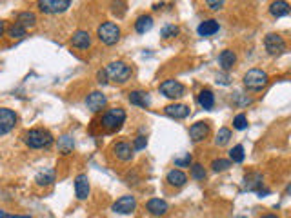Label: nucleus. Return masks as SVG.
Listing matches in <instances>:
<instances>
[{"label":"nucleus","instance_id":"obj_3","mask_svg":"<svg viewBox=\"0 0 291 218\" xmlns=\"http://www.w3.org/2000/svg\"><path fill=\"white\" fill-rule=\"evenodd\" d=\"M126 119H128V115L122 107H111L108 109L104 115H102L101 119V126L106 129V131H110V133H115V131H119L122 126H124Z\"/></svg>","mask_w":291,"mask_h":218},{"label":"nucleus","instance_id":"obj_32","mask_svg":"<svg viewBox=\"0 0 291 218\" xmlns=\"http://www.w3.org/2000/svg\"><path fill=\"white\" fill-rule=\"evenodd\" d=\"M206 176H208V173H206L202 164H193V166H191V178L202 182V180H206Z\"/></svg>","mask_w":291,"mask_h":218},{"label":"nucleus","instance_id":"obj_26","mask_svg":"<svg viewBox=\"0 0 291 218\" xmlns=\"http://www.w3.org/2000/svg\"><path fill=\"white\" fill-rule=\"evenodd\" d=\"M35 182L40 187H46V185H51L55 182V169H44L40 171L37 176H35Z\"/></svg>","mask_w":291,"mask_h":218},{"label":"nucleus","instance_id":"obj_30","mask_svg":"<svg viewBox=\"0 0 291 218\" xmlns=\"http://www.w3.org/2000/svg\"><path fill=\"white\" fill-rule=\"evenodd\" d=\"M231 137H233V135H231V129H228V128H220L219 129V133H217V137H215V144L217 146H226V144L229 142V140H231Z\"/></svg>","mask_w":291,"mask_h":218},{"label":"nucleus","instance_id":"obj_6","mask_svg":"<svg viewBox=\"0 0 291 218\" xmlns=\"http://www.w3.org/2000/svg\"><path fill=\"white\" fill-rule=\"evenodd\" d=\"M264 48H266L267 55H271V57H278L282 53L286 51L287 44L284 40V37H280L278 33H267L264 37Z\"/></svg>","mask_w":291,"mask_h":218},{"label":"nucleus","instance_id":"obj_4","mask_svg":"<svg viewBox=\"0 0 291 218\" xmlns=\"http://www.w3.org/2000/svg\"><path fill=\"white\" fill-rule=\"evenodd\" d=\"M120 35H122L120 26L117 22H111V20H106L96 28V37L106 46H115L120 40Z\"/></svg>","mask_w":291,"mask_h":218},{"label":"nucleus","instance_id":"obj_37","mask_svg":"<svg viewBox=\"0 0 291 218\" xmlns=\"http://www.w3.org/2000/svg\"><path fill=\"white\" fill-rule=\"evenodd\" d=\"M191 162H193V157H191L189 153H186L182 158H175V166L177 167H189Z\"/></svg>","mask_w":291,"mask_h":218},{"label":"nucleus","instance_id":"obj_7","mask_svg":"<svg viewBox=\"0 0 291 218\" xmlns=\"http://www.w3.org/2000/svg\"><path fill=\"white\" fill-rule=\"evenodd\" d=\"M158 91H160L166 98L177 100V98H180L184 93H186V87H184L182 82L175 80V78H167V80H164L162 84L158 85Z\"/></svg>","mask_w":291,"mask_h":218},{"label":"nucleus","instance_id":"obj_42","mask_svg":"<svg viewBox=\"0 0 291 218\" xmlns=\"http://www.w3.org/2000/svg\"><path fill=\"white\" fill-rule=\"evenodd\" d=\"M4 31H6V24L2 22V20H0V37L4 35Z\"/></svg>","mask_w":291,"mask_h":218},{"label":"nucleus","instance_id":"obj_2","mask_svg":"<svg viewBox=\"0 0 291 218\" xmlns=\"http://www.w3.org/2000/svg\"><path fill=\"white\" fill-rule=\"evenodd\" d=\"M104 73L108 76V82H115V84H126V82L131 78V66L126 64L122 60H115L110 62L108 66L104 67Z\"/></svg>","mask_w":291,"mask_h":218},{"label":"nucleus","instance_id":"obj_10","mask_svg":"<svg viewBox=\"0 0 291 218\" xmlns=\"http://www.w3.org/2000/svg\"><path fill=\"white\" fill-rule=\"evenodd\" d=\"M111 209L119 214H131L137 209V198L131 196V194H124L111 205Z\"/></svg>","mask_w":291,"mask_h":218},{"label":"nucleus","instance_id":"obj_39","mask_svg":"<svg viewBox=\"0 0 291 218\" xmlns=\"http://www.w3.org/2000/svg\"><path fill=\"white\" fill-rule=\"evenodd\" d=\"M96 78H99V84H108V76H106L104 69H101V71L96 73Z\"/></svg>","mask_w":291,"mask_h":218},{"label":"nucleus","instance_id":"obj_16","mask_svg":"<svg viewBox=\"0 0 291 218\" xmlns=\"http://www.w3.org/2000/svg\"><path fill=\"white\" fill-rule=\"evenodd\" d=\"M164 113L175 120H184L189 117L191 109H189V105H186V104H169L164 107Z\"/></svg>","mask_w":291,"mask_h":218},{"label":"nucleus","instance_id":"obj_27","mask_svg":"<svg viewBox=\"0 0 291 218\" xmlns=\"http://www.w3.org/2000/svg\"><path fill=\"white\" fill-rule=\"evenodd\" d=\"M269 13H271L273 17H277V19H280V17H286V15H289V4H287V2H284V0L271 2V6H269Z\"/></svg>","mask_w":291,"mask_h":218},{"label":"nucleus","instance_id":"obj_43","mask_svg":"<svg viewBox=\"0 0 291 218\" xmlns=\"http://www.w3.org/2000/svg\"><path fill=\"white\" fill-rule=\"evenodd\" d=\"M260 218H278L277 214H273V213H267V214H262Z\"/></svg>","mask_w":291,"mask_h":218},{"label":"nucleus","instance_id":"obj_41","mask_svg":"<svg viewBox=\"0 0 291 218\" xmlns=\"http://www.w3.org/2000/svg\"><path fill=\"white\" fill-rule=\"evenodd\" d=\"M13 216H15V214H8L4 209H0V218H13Z\"/></svg>","mask_w":291,"mask_h":218},{"label":"nucleus","instance_id":"obj_22","mask_svg":"<svg viewBox=\"0 0 291 218\" xmlns=\"http://www.w3.org/2000/svg\"><path fill=\"white\" fill-rule=\"evenodd\" d=\"M197 102H199V105H201L202 109H206V111H210V109H213V105H215V95H213V91L211 89H202L201 93H199V96H197Z\"/></svg>","mask_w":291,"mask_h":218},{"label":"nucleus","instance_id":"obj_25","mask_svg":"<svg viewBox=\"0 0 291 218\" xmlns=\"http://www.w3.org/2000/svg\"><path fill=\"white\" fill-rule=\"evenodd\" d=\"M57 147H58V153H62V155H71L73 149H75V140H73L69 135H62V137H58Z\"/></svg>","mask_w":291,"mask_h":218},{"label":"nucleus","instance_id":"obj_35","mask_svg":"<svg viewBox=\"0 0 291 218\" xmlns=\"http://www.w3.org/2000/svg\"><path fill=\"white\" fill-rule=\"evenodd\" d=\"M233 128L237 129V131H244V129L248 128V117L244 113H239L237 117L233 119Z\"/></svg>","mask_w":291,"mask_h":218},{"label":"nucleus","instance_id":"obj_33","mask_svg":"<svg viewBox=\"0 0 291 218\" xmlns=\"http://www.w3.org/2000/svg\"><path fill=\"white\" fill-rule=\"evenodd\" d=\"M231 167V162L226 160V158H217V160L211 162V169L215 173H222V171H228Z\"/></svg>","mask_w":291,"mask_h":218},{"label":"nucleus","instance_id":"obj_36","mask_svg":"<svg viewBox=\"0 0 291 218\" xmlns=\"http://www.w3.org/2000/svg\"><path fill=\"white\" fill-rule=\"evenodd\" d=\"M146 146H148V138L146 137H142V135H140V137H137L133 140V151H142V149H146Z\"/></svg>","mask_w":291,"mask_h":218},{"label":"nucleus","instance_id":"obj_17","mask_svg":"<svg viewBox=\"0 0 291 218\" xmlns=\"http://www.w3.org/2000/svg\"><path fill=\"white\" fill-rule=\"evenodd\" d=\"M113 155L120 162H129L133 160V147H131V144L120 140V142L113 144Z\"/></svg>","mask_w":291,"mask_h":218},{"label":"nucleus","instance_id":"obj_38","mask_svg":"<svg viewBox=\"0 0 291 218\" xmlns=\"http://www.w3.org/2000/svg\"><path fill=\"white\" fill-rule=\"evenodd\" d=\"M206 6H208L211 11H219V10H222V8H224V2H213V0H208V2H206Z\"/></svg>","mask_w":291,"mask_h":218},{"label":"nucleus","instance_id":"obj_40","mask_svg":"<svg viewBox=\"0 0 291 218\" xmlns=\"http://www.w3.org/2000/svg\"><path fill=\"white\" fill-rule=\"evenodd\" d=\"M217 82H220V84L228 85V84H229V76H228V75H217Z\"/></svg>","mask_w":291,"mask_h":218},{"label":"nucleus","instance_id":"obj_23","mask_svg":"<svg viewBox=\"0 0 291 218\" xmlns=\"http://www.w3.org/2000/svg\"><path fill=\"white\" fill-rule=\"evenodd\" d=\"M219 64L224 71L233 69V66L237 64V55H235V51H231V49H224V51L219 55Z\"/></svg>","mask_w":291,"mask_h":218},{"label":"nucleus","instance_id":"obj_24","mask_svg":"<svg viewBox=\"0 0 291 218\" xmlns=\"http://www.w3.org/2000/svg\"><path fill=\"white\" fill-rule=\"evenodd\" d=\"M153 28V17L151 15H140L139 19L135 20V31L140 35L148 33Z\"/></svg>","mask_w":291,"mask_h":218},{"label":"nucleus","instance_id":"obj_12","mask_svg":"<svg viewBox=\"0 0 291 218\" xmlns=\"http://www.w3.org/2000/svg\"><path fill=\"white\" fill-rule=\"evenodd\" d=\"M208 135H210V122H195L191 124L189 128V138L191 142H202V140H206L208 138Z\"/></svg>","mask_w":291,"mask_h":218},{"label":"nucleus","instance_id":"obj_8","mask_svg":"<svg viewBox=\"0 0 291 218\" xmlns=\"http://www.w3.org/2000/svg\"><path fill=\"white\" fill-rule=\"evenodd\" d=\"M69 8H71V0H40L38 2V10L48 15L64 13Z\"/></svg>","mask_w":291,"mask_h":218},{"label":"nucleus","instance_id":"obj_19","mask_svg":"<svg viewBox=\"0 0 291 218\" xmlns=\"http://www.w3.org/2000/svg\"><path fill=\"white\" fill-rule=\"evenodd\" d=\"M219 29H220L219 20L208 19V20H202L201 24H199V28H197V33L201 35V37H211V35L219 33Z\"/></svg>","mask_w":291,"mask_h":218},{"label":"nucleus","instance_id":"obj_31","mask_svg":"<svg viewBox=\"0 0 291 218\" xmlns=\"http://www.w3.org/2000/svg\"><path fill=\"white\" fill-rule=\"evenodd\" d=\"M8 37L13 38V40H20V38L26 37V29L20 28L19 24H13V26H10V28H8Z\"/></svg>","mask_w":291,"mask_h":218},{"label":"nucleus","instance_id":"obj_1","mask_svg":"<svg viewBox=\"0 0 291 218\" xmlns=\"http://www.w3.org/2000/svg\"><path fill=\"white\" fill-rule=\"evenodd\" d=\"M24 144L31 149H44V147H49L55 138L53 135L49 133L48 129H42V128H35V129H29L24 133Z\"/></svg>","mask_w":291,"mask_h":218},{"label":"nucleus","instance_id":"obj_44","mask_svg":"<svg viewBox=\"0 0 291 218\" xmlns=\"http://www.w3.org/2000/svg\"><path fill=\"white\" fill-rule=\"evenodd\" d=\"M13 218H31V216H28V214H15Z\"/></svg>","mask_w":291,"mask_h":218},{"label":"nucleus","instance_id":"obj_13","mask_svg":"<svg viewBox=\"0 0 291 218\" xmlns=\"http://www.w3.org/2000/svg\"><path fill=\"white\" fill-rule=\"evenodd\" d=\"M91 193V185H89V178H87L86 173H80L76 175L75 178V194L78 200H87Z\"/></svg>","mask_w":291,"mask_h":218},{"label":"nucleus","instance_id":"obj_29","mask_svg":"<svg viewBox=\"0 0 291 218\" xmlns=\"http://www.w3.org/2000/svg\"><path fill=\"white\" fill-rule=\"evenodd\" d=\"M260 185H262V175L253 173V175L246 176V189L248 191H258Z\"/></svg>","mask_w":291,"mask_h":218},{"label":"nucleus","instance_id":"obj_21","mask_svg":"<svg viewBox=\"0 0 291 218\" xmlns=\"http://www.w3.org/2000/svg\"><path fill=\"white\" fill-rule=\"evenodd\" d=\"M166 182L173 187H182V185H186L187 175L182 169H171L166 175Z\"/></svg>","mask_w":291,"mask_h":218},{"label":"nucleus","instance_id":"obj_15","mask_svg":"<svg viewBox=\"0 0 291 218\" xmlns=\"http://www.w3.org/2000/svg\"><path fill=\"white\" fill-rule=\"evenodd\" d=\"M129 100V104L131 105H137V107H149L151 105V96H149L148 91H144V89H135L129 93L128 96Z\"/></svg>","mask_w":291,"mask_h":218},{"label":"nucleus","instance_id":"obj_5","mask_svg":"<svg viewBox=\"0 0 291 218\" xmlns=\"http://www.w3.org/2000/svg\"><path fill=\"white\" fill-rule=\"evenodd\" d=\"M242 82H244V87L249 91H260L264 89L269 82V75L262 69H258V67H253V69H249L246 75L242 76Z\"/></svg>","mask_w":291,"mask_h":218},{"label":"nucleus","instance_id":"obj_28","mask_svg":"<svg viewBox=\"0 0 291 218\" xmlns=\"http://www.w3.org/2000/svg\"><path fill=\"white\" fill-rule=\"evenodd\" d=\"M244 158H246V153H244V146H235L233 149H229V162L231 164H242Z\"/></svg>","mask_w":291,"mask_h":218},{"label":"nucleus","instance_id":"obj_11","mask_svg":"<svg viewBox=\"0 0 291 218\" xmlns=\"http://www.w3.org/2000/svg\"><path fill=\"white\" fill-rule=\"evenodd\" d=\"M86 105L91 113H101L102 109L108 105V96L102 91H91L86 96Z\"/></svg>","mask_w":291,"mask_h":218},{"label":"nucleus","instance_id":"obj_18","mask_svg":"<svg viewBox=\"0 0 291 218\" xmlns=\"http://www.w3.org/2000/svg\"><path fill=\"white\" fill-rule=\"evenodd\" d=\"M146 209L153 216H164L169 211V204L162 198H149L148 204H146Z\"/></svg>","mask_w":291,"mask_h":218},{"label":"nucleus","instance_id":"obj_20","mask_svg":"<svg viewBox=\"0 0 291 218\" xmlns=\"http://www.w3.org/2000/svg\"><path fill=\"white\" fill-rule=\"evenodd\" d=\"M37 22H38V19L33 11H20V13L17 15V22H15V24H19L20 28H24L26 31H28V29L35 28Z\"/></svg>","mask_w":291,"mask_h":218},{"label":"nucleus","instance_id":"obj_34","mask_svg":"<svg viewBox=\"0 0 291 218\" xmlns=\"http://www.w3.org/2000/svg\"><path fill=\"white\" fill-rule=\"evenodd\" d=\"M178 35V26L175 24H166L162 29H160V37L162 38H173V37H177Z\"/></svg>","mask_w":291,"mask_h":218},{"label":"nucleus","instance_id":"obj_9","mask_svg":"<svg viewBox=\"0 0 291 218\" xmlns=\"http://www.w3.org/2000/svg\"><path fill=\"white\" fill-rule=\"evenodd\" d=\"M19 122V115L10 107H0V137L13 131Z\"/></svg>","mask_w":291,"mask_h":218},{"label":"nucleus","instance_id":"obj_14","mask_svg":"<svg viewBox=\"0 0 291 218\" xmlns=\"http://www.w3.org/2000/svg\"><path fill=\"white\" fill-rule=\"evenodd\" d=\"M91 35L87 33L86 29H76L75 33L71 35V46L73 48H76V49H89L91 48Z\"/></svg>","mask_w":291,"mask_h":218}]
</instances>
